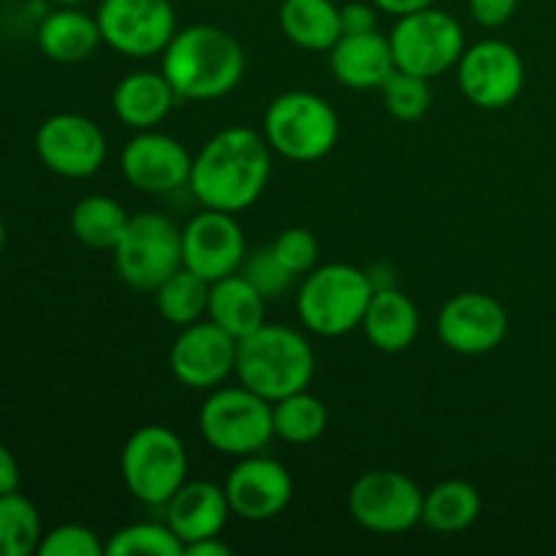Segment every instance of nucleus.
Masks as SVG:
<instances>
[{"label":"nucleus","mask_w":556,"mask_h":556,"mask_svg":"<svg viewBox=\"0 0 556 556\" xmlns=\"http://www.w3.org/2000/svg\"><path fill=\"white\" fill-rule=\"evenodd\" d=\"M271 147L253 128H226L212 136L190 172V193L204 210L239 215L264 195L271 177Z\"/></svg>","instance_id":"1"},{"label":"nucleus","mask_w":556,"mask_h":556,"mask_svg":"<svg viewBox=\"0 0 556 556\" xmlns=\"http://www.w3.org/2000/svg\"><path fill=\"white\" fill-rule=\"evenodd\" d=\"M244 49L217 25H190L174 33L161 52V71L185 101H217L244 76Z\"/></svg>","instance_id":"2"},{"label":"nucleus","mask_w":556,"mask_h":556,"mask_svg":"<svg viewBox=\"0 0 556 556\" xmlns=\"http://www.w3.org/2000/svg\"><path fill=\"white\" fill-rule=\"evenodd\" d=\"M233 375L250 391L277 402L309 389L315 378V351L302 331L264 324L237 342Z\"/></svg>","instance_id":"3"},{"label":"nucleus","mask_w":556,"mask_h":556,"mask_svg":"<svg viewBox=\"0 0 556 556\" xmlns=\"http://www.w3.org/2000/svg\"><path fill=\"white\" fill-rule=\"evenodd\" d=\"M375 280L351 264H324L307 271L296 293V313L302 324L318 337H342L358 329Z\"/></svg>","instance_id":"4"},{"label":"nucleus","mask_w":556,"mask_h":556,"mask_svg":"<svg viewBox=\"0 0 556 556\" xmlns=\"http://www.w3.org/2000/svg\"><path fill=\"white\" fill-rule=\"evenodd\" d=\"M264 139L271 152L293 163H313L329 155L340 141L334 106L309 90L277 96L264 114Z\"/></svg>","instance_id":"5"},{"label":"nucleus","mask_w":556,"mask_h":556,"mask_svg":"<svg viewBox=\"0 0 556 556\" xmlns=\"http://www.w3.org/2000/svg\"><path fill=\"white\" fill-rule=\"evenodd\" d=\"M199 429L204 443L223 456L261 454L275 440L271 402L248 386H217L199 410Z\"/></svg>","instance_id":"6"},{"label":"nucleus","mask_w":556,"mask_h":556,"mask_svg":"<svg viewBox=\"0 0 556 556\" xmlns=\"http://www.w3.org/2000/svg\"><path fill=\"white\" fill-rule=\"evenodd\" d=\"M119 476L139 503L166 505L188 481V448L168 427H139L125 440Z\"/></svg>","instance_id":"7"},{"label":"nucleus","mask_w":556,"mask_h":556,"mask_svg":"<svg viewBox=\"0 0 556 556\" xmlns=\"http://www.w3.org/2000/svg\"><path fill=\"white\" fill-rule=\"evenodd\" d=\"M114 253L119 280L134 291H155L166 277L182 269V228L166 215L141 212L125 226Z\"/></svg>","instance_id":"8"},{"label":"nucleus","mask_w":556,"mask_h":556,"mask_svg":"<svg viewBox=\"0 0 556 556\" xmlns=\"http://www.w3.org/2000/svg\"><path fill=\"white\" fill-rule=\"evenodd\" d=\"M389 43L396 68L424 76V79H434L456 68L462 52L467 49L459 20L434 5L396 16Z\"/></svg>","instance_id":"9"},{"label":"nucleus","mask_w":556,"mask_h":556,"mask_svg":"<svg viewBox=\"0 0 556 556\" xmlns=\"http://www.w3.org/2000/svg\"><path fill=\"white\" fill-rule=\"evenodd\" d=\"M353 521L375 535H402L421 525L424 492L400 470H369L356 478L348 494Z\"/></svg>","instance_id":"10"},{"label":"nucleus","mask_w":556,"mask_h":556,"mask_svg":"<svg viewBox=\"0 0 556 556\" xmlns=\"http://www.w3.org/2000/svg\"><path fill=\"white\" fill-rule=\"evenodd\" d=\"M101 38L125 58H155L177 33L172 0H101L96 11Z\"/></svg>","instance_id":"11"},{"label":"nucleus","mask_w":556,"mask_h":556,"mask_svg":"<svg viewBox=\"0 0 556 556\" xmlns=\"http://www.w3.org/2000/svg\"><path fill=\"white\" fill-rule=\"evenodd\" d=\"M456 79L472 106L497 112L521 96L527 68L519 49L497 38H486L462 52L456 63Z\"/></svg>","instance_id":"12"},{"label":"nucleus","mask_w":556,"mask_h":556,"mask_svg":"<svg viewBox=\"0 0 556 556\" xmlns=\"http://www.w3.org/2000/svg\"><path fill=\"white\" fill-rule=\"evenodd\" d=\"M36 152L43 166L65 179H87L106 163L109 144L101 125L76 112L43 119L36 134Z\"/></svg>","instance_id":"13"},{"label":"nucleus","mask_w":556,"mask_h":556,"mask_svg":"<svg viewBox=\"0 0 556 556\" xmlns=\"http://www.w3.org/2000/svg\"><path fill=\"white\" fill-rule=\"evenodd\" d=\"M237 342L210 318L185 326L172 342L168 367L172 375L193 391H212L226 383L237 369Z\"/></svg>","instance_id":"14"},{"label":"nucleus","mask_w":556,"mask_h":556,"mask_svg":"<svg viewBox=\"0 0 556 556\" xmlns=\"http://www.w3.org/2000/svg\"><path fill=\"white\" fill-rule=\"evenodd\" d=\"M119 172L136 190L150 195H166L188 188L193 157L188 147L157 128L136 130L134 139L123 147Z\"/></svg>","instance_id":"15"},{"label":"nucleus","mask_w":556,"mask_h":556,"mask_svg":"<svg viewBox=\"0 0 556 556\" xmlns=\"http://www.w3.org/2000/svg\"><path fill=\"white\" fill-rule=\"evenodd\" d=\"M248 255V239L237 215L204 210L182 228V266L215 282L233 275Z\"/></svg>","instance_id":"16"},{"label":"nucleus","mask_w":556,"mask_h":556,"mask_svg":"<svg viewBox=\"0 0 556 556\" xmlns=\"http://www.w3.org/2000/svg\"><path fill=\"white\" fill-rule=\"evenodd\" d=\"M508 313L494 296L465 291L440 307L438 337L448 351L462 356H481L500 348L508 337Z\"/></svg>","instance_id":"17"},{"label":"nucleus","mask_w":556,"mask_h":556,"mask_svg":"<svg viewBox=\"0 0 556 556\" xmlns=\"http://www.w3.org/2000/svg\"><path fill=\"white\" fill-rule=\"evenodd\" d=\"M226 497L231 514L242 521H271L291 505L293 478L277 459L264 454L242 456L228 472Z\"/></svg>","instance_id":"18"},{"label":"nucleus","mask_w":556,"mask_h":556,"mask_svg":"<svg viewBox=\"0 0 556 556\" xmlns=\"http://www.w3.org/2000/svg\"><path fill=\"white\" fill-rule=\"evenodd\" d=\"M329 65L334 79L351 90H380L396 71L389 36L380 30L340 36L329 49Z\"/></svg>","instance_id":"19"},{"label":"nucleus","mask_w":556,"mask_h":556,"mask_svg":"<svg viewBox=\"0 0 556 556\" xmlns=\"http://www.w3.org/2000/svg\"><path fill=\"white\" fill-rule=\"evenodd\" d=\"M163 508L166 525L177 532L185 546L201 538L220 535L231 516L226 489L212 481H185Z\"/></svg>","instance_id":"20"},{"label":"nucleus","mask_w":556,"mask_h":556,"mask_svg":"<svg viewBox=\"0 0 556 556\" xmlns=\"http://www.w3.org/2000/svg\"><path fill=\"white\" fill-rule=\"evenodd\" d=\"M177 92L163 71H134L117 81L112 109L125 128L152 130L172 114Z\"/></svg>","instance_id":"21"},{"label":"nucleus","mask_w":556,"mask_h":556,"mask_svg":"<svg viewBox=\"0 0 556 556\" xmlns=\"http://www.w3.org/2000/svg\"><path fill=\"white\" fill-rule=\"evenodd\" d=\"M362 329L369 345L383 353H402L416 342L421 329V315L416 302L394 286L375 288L369 307L364 313Z\"/></svg>","instance_id":"22"},{"label":"nucleus","mask_w":556,"mask_h":556,"mask_svg":"<svg viewBox=\"0 0 556 556\" xmlns=\"http://www.w3.org/2000/svg\"><path fill=\"white\" fill-rule=\"evenodd\" d=\"M206 318L226 329L233 340H242L266 324V296L242 271H233L210 286Z\"/></svg>","instance_id":"23"},{"label":"nucleus","mask_w":556,"mask_h":556,"mask_svg":"<svg viewBox=\"0 0 556 556\" xmlns=\"http://www.w3.org/2000/svg\"><path fill=\"white\" fill-rule=\"evenodd\" d=\"M103 43L96 16L79 11V5H60L43 16L38 27V47L54 63H81Z\"/></svg>","instance_id":"24"},{"label":"nucleus","mask_w":556,"mask_h":556,"mask_svg":"<svg viewBox=\"0 0 556 556\" xmlns=\"http://www.w3.org/2000/svg\"><path fill=\"white\" fill-rule=\"evenodd\" d=\"M280 27L288 41L307 52H329L342 36L337 0H282Z\"/></svg>","instance_id":"25"},{"label":"nucleus","mask_w":556,"mask_h":556,"mask_svg":"<svg viewBox=\"0 0 556 556\" xmlns=\"http://www.w3.org/2000/svg\"><path fill=\"white\" fill-rule=\"evenodd\" d=\"M478 516H481V492L470 481L451 478L424 494L421 525L440 535H456L467 530L476 525Z\"/></svg>","instance_id":"26"},{"label":"nucleus","mask_w":556,"mask_h":556,"mask_svg":"<svg viewBox=\"0 0 556 556\" xmlns=\"http://www.w3.org/2000/svg\"><path fill=\"white\" fill-rule=\"evenodd\" d=\"M130 215L112 195H87L71 212V231L92 250H114Z\"/></svg>","instance_id":"27"},{"label":"nucleus","mask_w":556,"mask_h":556,"mask_svg":"<svg viewBox=\"0 0 556 556\" xmlns=\"http://www.w3.org/2000/svg\"><path fill=\"white\" fill-rule=\"evenodd\" d=\"M210 280L182 266L152 291L157 313L166 324L179 326V329L195 324V320H204L206 309H210Z\"/></svg>","instance_id":"28"},{"label":"nucleus","mask_w":556,"mask_h":556,"mask_svg":"<svg viewBox=\"0 0 556 556\" xmlns=\"http://www.w3.org/2000/svg\"><path fill=\"white\" fill-rule=\"evenodd\" d=\"M271 421H275V438H280L282 443L307 445L324 438L329 427V410L318 396L304 389L271 402Z\"/></svg>","instance_id":"29"},{"label":"nucleus","mask_w":556,"mask_h":556,"mask_svg":"<svg viewBox=\"0 0 556 556\" xmlns=\"http://www.w3.org/2000/svg\"><path fill=\"white\" fill-rule=\"evenodd\" d=\"M41 516L20 492L0 494V556H30L41 546Z\"/></svg>","instance_id":"30"},{"label":"nucleus","mask_w":556,"mask_h":556,"mask_svg":"<svg viewBox=\"0 0 556 556\" xmlns=\"http://www.w3.org/2000/svg\"><path fill=\"white\" fill-rule=\"evenodd\" d=\"M109 556H185V543L168 525L139 521L114 532L106 543Z\"/></svg>","instance_id":"31"},{"label":"nucleus","mask_w":556,"mask_h":556,"mask_svg":"<svg viewBox=\"0 0 556 556\" xmlns=\"http://www.w3.org/2000/svg\"><path fill=\"white\" fill-rule=\"evenodd\" d=\"M383 106L400 123H418L432 106V87L429 79L396 68L380 87Z\"/></svg>","instance_id":"32"},{"label":"nucleus","mask_w":556,"mask_h":556,"mask_svg":"<svg viewBox=\"0 0 556 556\" xmlns=\"http://www.w3.org/2000/svg\"><path fill=\"white\" fill-rule=\"evenodd\" d=\"M239 271H242V275L248 277V280L253 282L261 293H264L266 302H269V299L282 296V293L291 288L293 277H296L286 264H282L280 258H277V253L271 244H266V248L253 250V253L244 255Z\"/></svg>","instance_id":"33"},{"label":"nucleus","mask_w":556,"mask_h":556,"mask_svg":"<svg viewBox=\"0 0 556 556\" xmlns=\"http://www.w3.org/2000/svg\"><path fill=\"white\" fill-rule=\"evenodd\" d=\"M271 248H275L277 258H280L293 275H307V271H313L315 266H318L320 244L318 237H315L309 228H286V231L271 242Z\"/></svg>","instance_id":"34"},{"label":"nucleus","mask_w":556,"mask_h":556,"mask_svg":"<svg viewBox=\"0 0 556 556\" xmlns=\"http://www.w3.org/2000/svg\"><path fill=\"white\" fill-rule=\"evenodd\" d=\"M41 556H101L106 554V546L98 541L90 527L81 525H63L54 527L52 532L41 538L38 546Z\"/></svg>","instance_id":"35"},{"label":"nucleus","mask_w":556,"mask_h":556,"mask_svg":"<svg viewBox=\"0 0 556 556\" xmlns=\"http://www.w3.org/2000/svg\"><path fill=\"white\" fill-rule=\"evenodd\" d=\"M340 25L342 36L378 30V9H375L372 0H369V3H364V0H342Z\"/></svg>","instance_id":"36"},{"label":"nucleus","mask_w":556,"mask_h":556,"mask_svg":"<svg viewBox=\"0 0 556 556\" xmlns=\"http://www.w3.org/2000/svg\"><path fill=\"white\" fill-rule=\"evenodd\" d=\"M472 20L481 27H503L514 20L519 0H467Z\"/></svg>","instance_id":"37"},{"label":"nucleus","mask_w":556,"mask_h":556,"mask_svg":"<svg viewBox=\"0 0 556 556\" xmlns=\"http://www.w3.org/2000/svg\"><path fill=\"white\" fill-rule=\"evenodd\" d=\"M20 489V465L14 454L0 443V494H11Z\"/></svg>","instance_id":"38"},{"label":"nucleus","mask_w":556,"mask_h":556,"mask_svg":"<svg viewBox=\"0 0 556 556\" xmlns=\"http://www.w3.org/2000/svg\"><path fill=\"white\" fill-rule=\"evenodd\" d=\"M372 3L375 9L386 11V14L405 16V14H413V11L429 9V5H434L438 0H372Z\"/></svg>","instance_id":"39"},{"label":"nucleus","mask_w":556,"mask_h":556,"mask_svg":"<svg viewBox=\"0 0 556 556\" xmlns=\"http://www.w3.org/2000/svg\"><path fill=\"white\" fill-rule=\"evenodd\" d=\"M231 554V546L220 541V535L212 538H201V541L188 543L185 546V556H228Z\"/></svg>","instance_id":"40"},{"label":"nucleus","mask_w":556,"mask_h":556,"mask_svg":"<svg viewBox=\"0 0 556 556\" xmlns=\"http://www.w3.org/2000/svg\"><path fill=\"white\" fill-rule=\"evenodd\" d=\"M52 3H58V5H81V3H87V0H52Z\"/></svg>","instance_id":"41"},{"label":"nucleus","mask_w":556,"mask_h":556,"mask_svg":"<svg viewBox=\"0 0 556 556\" xmlns=\"http://www.w3.org/2000/svg\"><path fill=\"white\" fill-rule=\"evenodd\" d=\"M3 244H5V226L3 220H0V250H3Z\"/></svg>","instance_id":"42"},{"label":"nucleus","mask_w":556,"mask_h":556,"mask_svg":"<svg viewBox=\"0 0 556 556\" xmlns=\"http://www.w3.org/2000/svg\"><path fill=\"white\" fill-rule=\"evenodd\" d=\"M337 3H340V0H337Z\"/></svg>","instance_id":"43"}]
</instances>
